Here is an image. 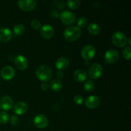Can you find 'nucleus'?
<instances>
[{"label":"nucleus","instance_id":"nucleus-1","mask_svg":"<svg viewBox=\"0 0 131 131\" xmlns=\"http://www.w3.org/2000/svg\"><path fill=\"white\" fill-rule=\"evenodd\" d=\"M81 36V30L78 26H71L64 30L63 37L67 40L73 42L79 39Z\"/></svg>","mask_w":131,"mask_h":131},{"label":"nucleus","instance_id":"nucleus-2","mask_svg":"<svg viewBox=\"0 0 131 131\" xmlns=\"http://www.w3.org/2000/svg\"><path fill=\"white\" fill-rule=\"evenodd\" d=\"M36 76L39 80L43 82H47L51 79L52 72L51 68L47 65H42L38 67L36 70Z\"/></svg>","mask_w":131,"mask_h":131},{"label":"nucleus","instance_id":"nucleus-3","mask_svg":"<svg viewBox=\"0 0 131 131\" xmlns=\"http://www.w3.org/2000/svg\"><path fill=\"white\" fill-rule=\"evenodd\" d=\"M111 40L113 43L118 47H124L127 43V38L126 35L121 31H116L114 33Z\"/></svg>","mask_w":131,"mask_h":131},{"label":"nucleus","instance_id":"nucleus-4","mask_svg":"<svg viewBox=\"0 0 131 131\" xmlns=\"http://www.w3.org/2000/svg\"><path fill=\"white\" fill-rule=\"evenodd\" d=\"M60 18L61 21L64 24L67 26L72 25L76 20V17L75 14L69 10L63 11L60 14Z\"/></svg>","mask_w":131,"mask_h":131},{"label":"nucleus","instance_id":"nucleus-5","mask_svg":"<svg viewBox=\"0 0 131 131\" xmlns=\"http://www.w3.org/2000/svg\"><path fill=\"white\" fill-rule=\"evenodd\" d=\"M103 69L99 63H93L88 69V76L93 79H97L102 75Z\"/></svg>","mask_w":131,"mask_h":131},{"label":"nucleus","instance_id":"nucleus-6","mask_svg":"<svg viewBox=\"0 0 131 131\" xmlns=\"http://www.w3.org/2000/svg\"><path fill=\"white\" fill-rule=\"evenodd\" d=\"M96 51L92 45H86L81 50V56L84 60L90 61L94 58Z\"/></svg>","mask_w":131,"mask_h":131},{"label":"nucleus","instance_id":"nucleus-7","mask_svg":"<svg viewBox=\"0 0 131 131\" xmlns=\"http://www.w3.org/2000/svg\"><path fill=\"white\" fill-rule=\"evenodd\" d=\"M17 4L19 7L25 12L31 11L37 6V2L35 0H20Z\"/></svg>","mask_w":131,"mask_h":131},{"label":"nucleus","instance_id":"nucleus-8","mask_svg":"<svg viewBox=\"0 0 131 131\" xmlns=\"http://www.w3.org/2000/svg\"><path fill=\"white\" fill-rule=\"evenodd\" d=\"M119 53L115 49H109L106 52L104 55L105 60L110 64L115 63L119 60Z\"/></svg>","mask_w":131,"mask_h":131},{"label":"nucleus","instance_id":"nucleus-9","mask_svg":"<svg viewBox=\"0 0 131 131\" xmlns=\"http://www.w3.org/2000/svg\"><path fill=\"white\" fill-rule=\"evenodd\" d=\"M33 124L38 129H45L48 126L49 120L43 115H38L33 119Z\"/></svg>","mask_w":131,"mask_h":131},{"label":"nucleus","instance_id":"nucleus-10","mask_svg":"<svg viewBox=\"0 0 131 131\" xmlns=\"http://www.w3.org/2000/svg\"><path fill=\"white\" fill-rule=\"evenodd\" d=\"M54 34V29L50 24H45L42 26L40 29V35L42 37L46 39L52 38Z\"/></svg>","mask_w":131,"mask_h":131},{"label":"nucleus","instance_id":"nucleus-11","mask_svg":"<svg viewBox=\"0 0 131 131\" xmlns=\"http://www.w3.org/2000/svg\"><path fill=\"white\" fill-rule=\"evenodd\" d=\"M1 75L3 79L5 80H11L15 75V70L11 66H9V65L5 66L1 69Z\"/></svg>","mask_w":131,"mask_h":131},{"label":"nucleus","instance_id":"nucleus-12","mask_svg":"<svg viewBox=\"0 0 131 131\" xmlns=\"http://www.w3.org/2000/svg\"><path fill=\"white\" fill-rule=\"evenodd\" d=\"M100 99L97 95H91L89 96L85 101V106L88 109H95L99 106Z\"/></svg>","mask_w":131,"mask_h":131},{"label":"nucleus","instance_id":"nucleus-13","mask_svg":"<svg viewBox=\"0 0 131 131\" xmlns=\"http://www.w3.org/2000/svg\"><path fill=\"white\" fill-rule=\"evenodd\" d=\"M0 106L4 110H10L14 106V100L10 96H3L0 100Z\"/></svg>","mask_w":131,"mask_h":131},{"label":"nucleus","instance_id":"nucleus-14","mask_svg":"<svg viewBox=\"0 0 131 131\" xmlns=\"http://www.w3.org/2000/svg\"><path fill=\"white\" fill-rule=\"evenodd\" d=\"M14 63L18 69L24 70L28 67V60L23 55H18L14 59Z\"/></svg>","mask_w":131,"mask_h":131},{"label":"nucleus","instance_id":"nucleus-15","mask_svg":"<svg viewBox=\"0 0 131 131\" xmlns=\"http://www.w3.org/2000/svg\"><path fill=\"white\" fill-rule=\"evenodd\" d=\"M28 110V105L23 101L18 102L14 105V112L17 115H23L26 113Z\"/></svg>","mask_w":131,"mask_h":131},{"label":"nucleus","instance_id":"nucleus-16","mask_svg":"<svg viewBox=\"0 0 131 131\" xmlns=\"http://www.w3.org/2000/svg\"><path fill=\"white\" fill-rule=\"evenodd\" d=\"M12 33L10 29L6 28H0V42H8L12 38Z\"/></svg>","mask_w":131,"mask_h":131},{"label":"nucleus","instance_id":"nucleus-17","mask_svg":"<svg viewBox=\"0 0 131 131\" xmlns=\"http://www.w3.org/2000/svg\"><path fill=\"white\" fill-rule=\"evenodd\" d=\"M69 63H70V61L68 58L65 57L60 58L56 62V69L61 71V70L67 69L68 67L69 66Z\"/></svg>","mask_w":131,"mask_h":131},{"label":"nucleus","instance_id":"nucleus-18","mask_svg":"<svg viewBox=\"0 0 131 131\" xmlns=\"http://www.w3.org/2000/svg\"><path fill=\"white\" fill-rule=\"evenodd\" d=\"M74 78L78 83H83L87 79V74L83 69H78L74 72Z\"/></svg>","mask_w":131,"mask_h":131},{"label":"nucleus","instance_id":"nucleus-19","mask_svg":"<svg viewBox=\"0 0 131 131\" xmlns=\"http://www.w3.org/2000/svg\"><path fill=\"white\" fill-rule=\"evenodd\" d=\"M49 87L52 91L54 92H60L62 89V83L58 79H53L50 82Z\"/></svg>","mask_w":131,"mask_h":131},{"label":"nucleus","instance_id":"nucleus-20","mask_svg":"<svg viewBox=\"0 0 131 131\" xmlns=\"http://www.w3.org/2000/svg\"><path fill=\"white\" fill-rule=\"evenodd\" d=\"M88 31L92 35H97L101 31V27L96 23H91L88 26Z\"/></svg>","mask_w":131,"mask_h":131},{"label":"nucleus","instance_id":"nucleus-21","mask_svg":"<svg viewBox=\"0 0 131 131\" xmlns=\"http://www.w3.org/2000/svg\"><path fill=\"white\" fill-rule=\"evenodd\" d=\"M24 31H25V27L23 24H17L14 27V33L16 35H21L24 33Z\"/></svg>","mask_w":131,"mask_h":131},{"label":"nucleus","instance_id":"nucleus-22","mask_svg":"<svg viewBox=\"0 0 131 131\" xmlns=\"http://www.w3.org/2000/svg\"><path fill=\"white\" fill-rule=\"evenodd\" d=\"M67 6L69 8L72 10L77 9L81 5V1L79 0H69L67 1Z\"/></svg>","mask_w":131,"mask_h":131},{"label":"nucleus","instance_id":"nucleus-23","mask_svg":"<svg viewBox=\"0 0 131 131\" xmlns=\"http://www.w3.org/2000/svg\"><path fill=\"white\" fill-rule=\"evenodd\" d=\"M95 83L93 81L88 80L86 81L84 84V89L87 92H91L94 90Z\"/></svg>","mask_w":131,"mask_h":131},{"label":"nucleus","instance_id":"nucleus-24","mask_svg":"<svg viewBox=\"0 0 131 131\" xmlns=\"http://www.w3.org/2000/svg\"><path fill=\"white\" fill-rule=\"evenodd\" d=\"M10 119L8 114L5 111L0 113V124H6L8 122Z\"/></svg>","mask_w":131,"mask_h":131},{"label":"nucleus","instance_id":"nucleus-25","mask_svg":"<svg viewBox=\"0 0 131 131\" xmlns=\"http://www.w3.org/2000/svg\"><path fill=\"white\" fill-rule=\"evenodd\" d=\"M123 56L126 60H129L131 58V48L130 46H126L123 50Z\"/></svg>","mask_w":131,"mask_h":131},{"label":"nucleus","instance_id":"nucleus-26","mask_svg":"<svg viewBox=\"0 0 131 131\" xmlns=\"http://www.w3.org/2000/svg\"><path fill=\"white\" fill-rule=\"evenodd\" d=\"M77 24H78V28H83L87 25V19L85 17H80L78 19V22H77Z\"/></svg>","mask_w":131,"mask_h":131},{"label":"nucleus","instance_id":"nucleus-27","mask_svg":"<svg viewBox=\"0 0 131 131\" xmlns=\"http://www.w3.org/2000/svg\"><path fill=\"white\" fill-rule=\"evenodd\" d=\"M74 102L75 104H77L81 105L84 103V99L82 95H75L74 97Z\"/></svg>","mask_w":131,"mask_h":131},{"label":"nucleus","instance_id":"nucleus-28","mask_svg":"<svg viewBox=\"0 0 131 131\" xmlns=\"http://www.w3.org/2000/svg\"><path fill=\"white\" fill-rule=\"evenodd\" d=\"M31 26L32 28L35 29H38L41 28V23L37 19H33L31 22Z\"/></svg>","mask_w":131,"mask_h":131},{"label":"nucleus","instance_id":"nucleus-29","mask_svg":"<svg viewBox=\"0 0 131 131\" xmlns=\"http://www.w3.org/2000/svg\"><path fill=\"white\" fill-rule=\"evenodd\" d=\"M9 120H10V124L12 125H14V126H16V125L19 124V119L16 115H12Z\"/></svg>","mask_w":131,"mask_h":131},{"label":"nucleus","instance_id":"nucleus-30","mask_svg":"<svg viewBox=\"0 0 131 131\" xmlns=\"http://www.w3.org/2000/svg\"><path fill=\"white\" fill-rule=\"evenodd\" d=\"M50 15L51 17L54 18H57L58 17H60V14H59L58 11L56 10H52L50 12Z\"/></svg>","mask_w":131,"mask_h":131},{"label":"nucleus","instance_id":"nucleus-31","mask_svg":"<svg viewBox=\"0 0 131 131\" xmlns=\"http://www.w3.org/2000/svg\"><path fill=\"white\" fill-rule=\"evenodd\" d=\"M41 88H42V90L46 91L49 89V84L47 83V82H43L41 84Z\"/></svg>","mask_w":131,"mask_h":131},{"label":"nucleus","instance_id":"nucleus-32","mask_svg":"<svg viewBox=\"0 0 131 131\" xmlns=\"http://www.w3.org/2000/svg\"><path fill=\"white\" fill-rule=\"evenodd\" d=\"M56 75H57V78H58V79H62V78H63V73L62 71L59 70L57 72V74H56Z\"/></svg>","mask_w":131,"mask_h":131},{"label":"nucleus","instance_id":"nucleus-33","mask_svg":"<svg viewBox=\"0 0 131 131\" xmlns=\"http://www.w3.org/2000/svg\"><path fill=\"white\" fill-rule=\"evenodd\" d=\"M1 106H0V111H1Z\"/></svg>","mask_w":131,"mask_h":131}]
</instances>
